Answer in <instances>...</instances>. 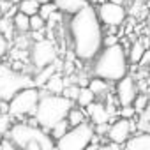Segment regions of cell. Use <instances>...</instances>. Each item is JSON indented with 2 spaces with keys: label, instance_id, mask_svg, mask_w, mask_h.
<instances>
[{
  "label": "cell",
  "instance_id": "obj_1",
  "mask_svg": "<svg viewBox=\"0 0 150 150\" xmlns=\"http://www.w3.org/2000/svg\"><path fill=\"white\" fill-rule=\"evenodd\" d=\"M69 35L74 57L81 62H92L104 48V30L94 6L83 7L69 20Z\"/></svg>",
  "mask_w": 150,
  "mask_h": 150
},
{
  "label": "cell",
  "instance_id": "obj_2",
  "mask_svg": "<svg viewBox=\"0 0 150 150\" xmlns=\"http://www.w3.org/2000/svg\"><path fill=\"white\" fill-rule=\"evenodd\" d=\"M129 58L125 48L118 42L115 46H106L101 50V53L92 60V74L97 78H103L106 81H120L124 76H127Z\"/></svg>",
  "mask_w": 150,
  "mask_h": 150
},
{
  "label": "cell",
  "instance_id": "obj_3",
  "mask_svg": "<svg viewBox=\"0 0 150 150\" xmlns=\"http://www.w3.org/2000/svg\"><path fill=\"white\" fill-rule=\"evenodd\" d=\"M41 99H39V104H37V110H35V118L39 122V125L50 132L51 127L55 124H58L60 120L67 118L69 111L74 108V101L67 99L65 96H57V94H50L46 90H41Z\"/></svg>",
  "mask_w": 150,
  "mask_h": 150
},
{
  "label": "cell",
  "instance_id": "obj_4",
  "mask_svg": "<svg viewBox=\"0 0 150 150\" xmlns=\"http://www.w3.org/2000/svg\"><path fill=\"white\" fill-rule=\"evenodd\" d=\"M7 138H9L13 143H16L21 150H23L30 141H39L44 150H53V148L57 146V141L51 138L50 132H46L42 127H34V125H30V124L25 122V120H18L16 124H13V127H11L9 134H7Z\"/></svg>",
  "mask_w": 150,
  "mask_h": 150
},
{
  "label": "cell",
  "instance_id": "obj_5",
  "mask_svg": "<svg viewBox=\"0 0 150 150\" xmlns=\"http://www.w3.org/2000/svg\"><path fill=\"white\" fill-rule=\"evenodd\" d=\"M35 87L32 72H23L13 69L9 64L0 65V99L11 101L20 90Z\"/></svg>",
  "mask_w": 150,
  "mask_h": 150
},
{
  "label": "cell",
  "instance_id": "obj_6",
  "mask_svg": "<svg viewBox=\"0 0 150 150\" xmlns=\"http://www.w3.org/2000/svg\"><path fill=\"white\" fill-rule=\"evenodd\" d=\"M39 87H28L20 90L9 101V115L16 120H27V117H35V110L41 99Z\"/></svg>",
  "mask_w": 150,
  "mask_h": 150
},
{
  "label": "cell",
  "instance_id": "obj_7",
  "mask_svg": "<svg viewBox=\"0 0 150 150\" xmlns=\"http://www.w3.org/2000/svg\"><path fill=\"white\" fill-rule=\"evenodd\" d=\"M96 136V127L94 124L83 122L76 127H71L58 141L57 148L58 150H85L87 146L92 145Z\"/></svg>",
  "mask_w": 150,
  "mask_h": 150
},
{
  "label": "cell",
  "instance_id": "obj_8",
  "mask_svg": "<svg viewBox=\"0 0 150 150\" xmlns=\"http://www.w3.org/2000/svg\"><path fill=\"white\" fill-rule=\"evenodd\" d=\"M28 53H30L28 62L34 71H41V69L55 64V60H57V48H55L53 41H50L46 37L41 41H34Z\"/></svg>",
  "mask_w": 150,
  "mask_h": 150
},
{
  "label": "cell",
  "instance_id": "obj_9",
  "mask_svg": "<svg viewBox=\"0 0 150 150\" xmlns=\"http://www.w3.org/2000/svg\"><path fill=\"white\" fill-rule=\"evenodd\" d=\"M97 14H99V20L104 27H120L127 18V9L120 4L106 0V2L99 4Z\"/></svg>",
  "mask_w": 150,
  "mask_h": 150
},
{
  "label": "cell",
  "instance_id": "obj_10",
  "mask_svg": "<svg viewBox=\"0 0 150 150\" xmlns=\"http://www.w3.org/2000/svg\"><path fill=\"white\" fill-rule=\"evenodd\" d=\"M138 132V127H136V120H127V118H120V120H115L108 131V139L111 143H118V145H125V141Z\"/></svg>",
  "mask_w": 150,
  "mask_h": 150
},
{
  "label": "cell",
  "instance_id": "obj_11",
  "mask_svg": "<svg viewBox=\"0 0 150 150\" xmlns=\"http://www.w3.org/2000/svg\"><path fill=\"white\" fill-rule=\"evenodd\" d=\"M138 96V83L132 76H124L120 81H117V99L120 106H131Z\"/></svg>",
  "mask_w": 150,
  "mask_h": 150
},
{
  "label": "cell",
  "instance_id": "obj_12",
  "mask_svg": "<svg viewBox=\"0 0 150 150\" xmlns=\"http://www.w3.org/2000/svg\"><path fill=\"white\" fill-rule=\"evenodd\" d=\"M87 110V115H88V118H90V122L94 124V125H97V124H106V122H110L111 120V113L108 111V108H106V104L104 103H92L88 108H85Z\"/></svg>",
  "mask_w": 150,
  "mask_h": 150
},
{
  "label": "cell",
  "instance_id": "obj_13",
  "mask_svg": "<svg viewBox=\"0 0 150 150\" xmlns=\"http://www.w3.org/2000/svg\"><path fill=\"white\" fill-rule=\"evenodd\" d=\"M124 150H150V132H136V134H132L125 141Z\"/></svg>",
  "mask_w": 150,
  "mask_h": 150
},
{
  "label": "cell",
  "instance_id": "obj_14",
  "mask_svg": "<svg viewBox=\"0 0 150 150\" xmlns=\"http://www.w3.org/2000/svg\"><path fill=\"white\" fill-rule=\"evenodd\" d=\"M53 2L57 4V7H58L60 13L69 14V16L80 13L83 7L88 6V0H53Z\"/></svg>",
  "mask_w": 150,
  "mask_h": 150
},
{
  "label": "cell",
  "instance_id": "obj_15",
  "mask_svg": "<svg viewBox=\"0 0 150 150\" xmlns=\"http://www.w3.org/2000/svg\"><path fill=\"white\" fill-rule=\"evenodd\" d=\"M67 87V81L64 80V76L60 72H55L53 76L46 81V85H44V90L46 92H50V94H57V96H60L62 92H64V88Z\"/></svg>",
  "mask_w": 150,
  "mask_h": 150
},
{
  "label": "cell",
  "instance_id": "obj_16",
  "mask_svg": "<svg viewBox=\"0 0 150 150\" xmlns=\"http://www.w3.org/2000/svg\"><path fill=\"white\" fill-rule=\"evenodd\" d=\"M55 72H58L57 60H55V64H51V65H48V67H44V69H41V71H35V76H34V83H35V87H44L46 81L53 76Z\"/></svg>",
  "mask_w": 150,
  "mask_h": 150
},
{
  "label": "cell",
  "instance_id": "obj_17",
  "mask_svg": "<svg viewBox=\"0 0 150 150\" xmlns=\"http://www.w3.org/2000/svg\"><path fill=\"white\" fill-rule=\"evenodd\" d=\"M108 83H110V81H106V80H103V78L94 76V78L88 81V88H90L97 97H104V96H108V92H110Z\"/></svg>",
  "mask_w": 150,
  "mask_h": 150
},
{
  "label": "cell",
  "instance_id": "obj_18",
  "mask_svg": "<svg viewBox=\"0 0 150 150\" xmlns=\"http://www.w3.org/2000/svg\"><path fill=\"white\" fill-rule=\"evenodd\" d=\"M145 51H146V46H145L143 39L141 41H134L132 46H131V50H129V53H127L129 64H139V60H141V57H143Z\"/></svg>",
  "mask_w": 150,
  "mask_h": 150
},
{
  "label": "cell",
  "instance_id": "obj_19",
  "mask_svg": "<svg viewBox=\"0 0 150 150\" xmlns=\"http://www.w3.org/2000/svg\"><path fill=\"white\" fill-rule=\"evenodd\" d=\"M13 23H14V28L18 34H30V16L28 14H23L20 11L13 18Z\"/></svg>",
  "mask_w": 150,
  "mask_h": 150
},
{
  "label": "cell",
  "instance_id": "obj_20",
  "mask_svg": "<svg viewBox=\"0 0 150 150\" xmlns=\"http://www.w3.org/2000/svg\"><path fill=\"white\" fill-rule=\"evenodd\" d=\"M96 94L88 88V87H81V90H80V96H78V99H76V104L80 106V108H88L92 103H96Z\"/></svg>",
  "mask_w": 150,
  "mask_h": 150
},
{
  "label": "cell",
  "instance_id": "obj_21",
  "mask_svg": "<svg viewBox=\"0 0 150 150\" xmlns=\"http://www.w3.org/2000/svg\"><path fill=\"white\" fill-rule=\"evenodd\" d=\"M71 129V124H69V120L67 118H64V120H60L58 124H55L53 127H51V131H50V134H51V138L55 139V141H58L67 131Z\"/></svg>",
  "mask_w": 150,
  "mask_h": 150
},
{
  "label": "cell",
  "instance_id": "obj_22",
  "mask_svg": "<svg viewBox=\"0 0 150 150\" xmlns=\"http://www.w3.org/2000/svg\"><path fill=\"white\" fill-rule=\"evenodd\" d=\"M20 11L23 14H28V16H34L39 13L41 9V2H37V0H21V4L18 6Z\"/></svg>",
  "mask_w": 150,
  "mask_h": 150
},
{
  "label": "cell",
  "instance_id": "obj_23",
  "mask_svg": "<svg viewBox=\"0 0 150 150\" xmlns=\"http://www.w3.org/2000/svg\"><path fill=\"white\" fill-rule=\"evenodd\" d=\"M14 32H16V28H14L13 18H7V16L0 18V34H4V35L11 41V39L14 37Z\"/></svg>",
  "mask_w": 150,
  "mask_h": 150
},
{
  "label": "cell",
  "instance_id": "obj_24",
  "mask_svg": "<svg viewBox=\"0 0 150 150\" xmlns=\"http://www.w3.org/2000/svg\"><path fill=\"white\" fill-rule=\"evenodd\" d=\"M67 120H69L71 127H76V125L83 124V122H85V111H83V108H76V106H74V108L69 111Z\"/></svg>",
  "mask_w": 150,
  "mask_h": 150
},
{
  "label": "cell",
  "instance_id": "obj_25",
  "mask_svg": "<svg viewBox=\"0 0 150 150\" xmlns=\"http://www.w3.org/2000/svg\"><path fill=\"white\" fill-rule=\"evenodd\" d=\"M132 106H134V110H136L138 113L145 111V110L150 106V96H148V92L138 94V96H136V99H134V103H132Z\"/></svg>",
  "mask_w": 150,
  "mask_h": 150
},
{
  "label": "cell",
  "instance_id": "obj_26",
  "mask_svg": "<svg viewBox=\"0 0 150 150\" xmlns=\"http://www.w3.org/2000/svg\"><path fill=\"white\" fill-rule=\"evenodd\" d=\"M58 11V7H57V4L55 2H44V4H41V9H39V14L48 21L55 13Z\"/></svg>",
  "mask_w": 150,
  "mask_h": 150
},
{
  "label": "cell",
  "instance_id": "obj_27",
  "mask_svg": "<svg viewBox=\"0 0 150 150\" xmlns=\"http://www.w3.org/2000/svg\"><path fill=\"white\" fill-rule=\"evenodd\" d=\"M13 127V117L9 113H0V134L7 136Z\"/></svg>",
  "mask_w": 150,
  "mask_h": 150
},
{
  "label": "cell",
  "instance_id": "obj_28",
  "mask_svg": "<svg viewBox=\"0 0 150 150\" xmlns=\"http://www.w3.org/2000/svg\"><path fill=\"white\" fill-rule=\"evenodd\" d=\"M80 90H81V87H80L78 83H71V85H67V87L64 88L62 96H65L67 99H71V101L76 103V99H78V96H80Z\"/></svg>",
  "mask_w": 150,
  "mask_h": 150
},
{
  "label": "cell",
  "instance_id": "obj_29",
  "mask_svg": "<svg viewBox=\"0 0 150 150\" xmlns=\"http://www.w3.org/2000/svg\"><path fill=\"white\" fill-rule=\"evenodd\" d=\"M44 28H46V20L39 13L30 16V32L32 30H44Z\"/></svg>",
  "mask_w": 150,
  "mask_h": 150
},
{
  "label": "cell",
  "instance_id": "obj_30",
  "mask_svg": "<svg viewBox=\"0 0 150 150\" xmlns=\"http://www.w3.org/2000/svg\"><path fill=\"white\" fill-rule=\"evenodd\" d=\"M136 115H138V111L134 110L132 104H131V106H120V110H118V117H120V118L132 120V118H136Z\"/></svg>",
  "mask_w": 150,
  "mask_h": 150
},
{
  "label": "cell",
  "instance_id": "obj_31",
  "mask_svg": "<svg viewBox=\"0 0 150 150\" xmlns=\"http://www.w3.org/2000/svg\"><path fill=\"white\" fill-rule=\"evenodd\" d=\"M11 44H9V39L4 35V34H0V57H6L7 51H9Z\"/></svg>",
  "mask_w": 150,
  "mask_h": 150
},
{
  "label": "cell",
  "instance_id": "obj_32",
  "mask_svg": "<svg viewBox=\"0 0 150 150\" xmlns=\"http://www.w3.org/2000/svg\"><path fill=\"white\" fill-rule=\"evenodd\" d=\"M94 127H96V134L101 136V138H104V136H108V131H110L111 124L106 122V124H97V125H94Z\"/></svg>",
  "mask_w": 150,
  "mask_h": 150
},
{
  "label": "cell",
  "instance_id": "obj_33",
  "mask_svg": "<svg viewBox=\"0 0 150 150\" xmlns=\"http://www.w3.org/2000/svg\"><path fill=\"white\" fill-rule=\"evenodd\" d=\"M97 150H124V145H118V143H103V145H97Z\"/></svg>",
  "mask_w": 150,
  "mask_h": 150
},
{
  "label": "cell",
  "instance_id": "obj_34",
  "mask_svg": "<svg viewBox=\"0 0 150 150\" xmlns=\"http://www.w3.org/2000/svg\"><path fill=\"white\" fill-rule=\"evenodd\" d=\"M120 41H118V37L115 35V34H108V35H104V41H103V44H104V48L106 46H115V44H118Z\"/></svg>",
  "mask_w": 150,
  "mask_h": 150
},
{
  "label": "cell",
  "instance_id": "obj_35",
  "mask_svg": "<svg viewBox=\"0 0 150 150\" xmlns=\"http://www.w3.org/2000/svg\"><path fill=\"white\" fill-rule=\"evenodd\" d=\"M0 150H21V148L7 138V139H4V141H2V148H0Z\"/></svg>",
  "mask_w": 150,
  "mask_h": 150
},
{
  "label": "cell",
  "instance_id": "obj_36",
  "mask_svg": "<svg viewBox=\"0 0 150 150\" xmlns=\"http://www.w3.org/2000/svg\"><path fill=\"white\" fill-rule=\"evenodd\" d=\"M138 65H139V67H150V50H146V51L143 53V57H141V60H139Z\"/></svg>",
  "mask_w": 150,
  "mask_h": 150
},
{
  "label": "cell",
  "instance_id": "obj_37",
  "mask_svg": "<svg viewBox=\"0 0 150 150\" xmlns=\"http://www.w3.org/2000/svg\"><path fill=\"white\" fill-rule=\"evenodd\" d=\"M23 150H44V148H42V145H41L39 141H30Z\"/></svg>",
  "mask_w": 150,
  "mask_h": 150
},
{
  "label": "cell",
  "instance_id": "obj_38",
  "mask_svg": "<svg viewBox=\"0 0 150 150\" xmlns=\"http://www.w3.org/2000/svg\"><path fill=\"white\" fill-rule=\"evenodd\" d=\"M103 2H104V0H88V4H90V6H96V4L99 6V4H103Z\"/></svg>",
  "mask_w": 150,
  "mask_h": 150
},
{
  "label": "cell",
  "instance_id": "obj_39",
  "mask_svg": "<svg viewBox=\"0 0 150 150\" xmlns=\"http://www.w3.org/2000/svg\"><path fill=\"white\" fill-rule=\"evenodd\" d=\"M110 2H115V4H120V6H124V4H125V0H110Z\"/></svg>",
  "mask_w": 150,
  "mask_h": 150
},
{
  "label": "cell",
  "instance_id": "obj_40",
  "mask_svg": "<svg viewBox=\"0 0 150 150\" xmlns=\"http://www.w3.org/2000/svg\"><path fill=\"white\" fill-rule=\"evenodd\" d=\"M85 150H97V145H94V143H92V145H90V146H87Z\"/></svg>",
  "mask_w": 150,
  "mask_h": 150
},
{
  "label": "cell",
  "instance_id": "obj_41",
  "mask_svg": "<svg viewBox=\"0 0 150 150\" xmlns=\"http://www.w3.org/2000/svg\"><path fill=\"white\" fill-rule=\"evenodd\" d=\"M146 27H148V30H150V11H148V14H146Z\"/></svg>",
  "mask_w": 150,
  "mask_h": 150
},
{
  "label": "cell",
  "instance_id": "obj_42",
  "mask_svg": "<svg viewBox=\"0 0 150 150\" xmlns=\"http://www.w3.org/2000/svg\"><path fill=\"white\" fill-rule=\"evenodd\" d=\"M11 2H13L14 6H20V4H21V0H11Z\"/></svg>",
  "mask_w": 150,
  "mask_h": 150
},
{
  "label": "cell",
  "instance_id": "obj_43",
  "mask_svg": "<svg viewBox=\"0 0 150 150\" xmlns=\"http://www.w3.org/2000/svg\"><path fill=\"white\" fill-rule=\"evenodd\" d=\"M37 2H41V4H44V2H53V0H37Z\"/></svg>",
  "mask_w": 150,
  "mask_h": 150
},
{
  "label": "cell",
  "instance_id": "obj_44",
  "mask_svg": "<svg viewBox=\"0 0 150 150\" xmlns=\"http://www.w3.org/2000/svg\"><path fill=\"white\" fill-rule=\"evenodd\" d=\"M0 65H2V57H0Z\"/></svg>",
  "mask_w": 150,
  "mask_h": 150
}]
</instances>
